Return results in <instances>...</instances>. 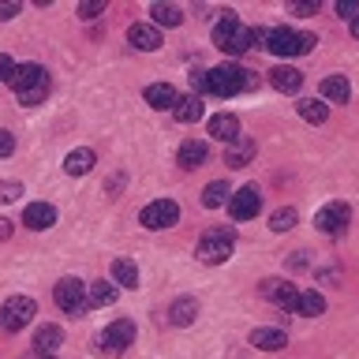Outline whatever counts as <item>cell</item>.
<instances>
[{"mask_svg": "<svg viewBox=\"0 0 359 359\" xmlns=\"http://www.w3.org/2000/svg\"><path fill=\"white\" fill-rule=\"evenodd\" d=\"M191 83H195L198 94L236 97V94H243V90L255 86V75L243 72L240 64H217V67H210V72H195V75H191Z\"/></svg>", "mask_w": 359, "mask_h": 359, "instance_id": "cell-1", "label": "cell"}, {"mask_svg": "<svg viewBox=\"0 0 359 359\" xmlns=\"http://www.w3.org/2000/svg\"><path fill=\"white\" fill-rule=\"evenodd\" d=\"M135 341V322L131 318H116V322H109L101 333H94V341H90V348L101 355H123V348H131Z\"/></svg>", "mask_w": 359, "mask_h": 359, "instance_id": "cell-2", "label": "cell"}, {"mask_svg": "<svg viewBox=\"0 0 359 359\" xmlns=\"http://www.w3.org/2000/svg\"><path fill=\"white\" fill-rule=\"evenodd\" d=\"M232 243H236L232 229H210V232H202L195 255H198V262H206V266H221L232 258Z\"/></svg>", "mask_w": 359, "mask_h": 359, "instance_id": "cell-3", "label": "cell"}, {"mask_svg": "<svg viewBox=\"0 0 359 359\" xmlns=\"http://www.w3.org/2000/svg\"><path fill=\"white\" fill-rule=\"evenodd\" d=\"M34 314H38V303L30 296H11L4 307H0V330L4 333H19L22 325L34 322Z\"/></svg>", "mask_w": 359, "mask_h": 359, "instance_id": "cell-4", "label": "cell"}, {"mask_svg": "<svg viewBox=\"0 0 359 359\" xmlns=\"http://www.w3.org/2000/svg\"><path fill=\"white\" fill-rule=\"evenodd\" d=\"M53 299H56V307L67 311V314H83V311L90 307V303H86V288H83V280H79V277H64V280H56Z\"/></svg>", "mask_w": 359, "mask_h": 359, "instance_id": "cell-5", "label": "cell"}, {"mask_svg": "<svg viewBox=\"0 0 359 359\" xmlns=\"http://www.w3.org/2000/svg\"><path fill=\"white\" fill-rule=\"evenodd\" d=\"M139 221H142V229H172V224L180 221V206L172 198H157V202H150V206H142V213H139Z\"/></svg>", "mask_w": 359, "mask_h": 359, "instance_id": "cell-6", "label": "cell"}, {"mask_svg": "<svg viewBox=\"0 0 359 359\" xmlns=\"http://www.w3.org/2000/svg\"><path fill=\"white\" fill-rule=\"evenodd\" d=\"M348 221H352V206H348V202H325V206L318 210V217H314L318 232H325V236L344 232Z\"/></svg>", "mask_w": 359, "mask_h": 359, "instance_id": "cell-7", "label": "cell"}, {"mask_svg": "<svg viewBox=\"0 0 359 359\" xmlns=\"http://www.w3.org/2000/svg\"><path fill=\"white\" fill-rule=\"evenodd\" d=\"M262 45L273 56H299V34L292 27H273V30H262Z\"/></svg>", "mask_w": 359, "mask_h": 359, "instance_id": "cell-8", "label": "cell"}, {"mask_svg": "<svg viewBox=\"0 0 359 359\" xmlns=\"http://www.w3.org/2000/svg\"><path fill=\"white\" fill-rule=\"evenodd\" d=\"M258 210H262V198H258V191H255V187L232 191V198H229V213H232L236 221H251V217H258Z\"/></svg>", "mask_w": 359, "mask_h": 359, "instance_id": "cell-9", "label": "cell"}, {"mask_svg": "<svg viewBox=\"0 0 359 359\" xmlns=\"http://www.w3.org/2000/svg\"><path fill=\"white\" fill-rule=\"evenodd\" d=\"M269 83H273L277 94H299L303 90V72L292 64H277L273 72H269Z\"/></svg>", "mask_w": 359, "mask_h": 359, "instance_id": "cell-10", "label": "cell"}, {"mask_svg": "<svg viewBox=\"0 0 359 359\" xmlns=\"http://www.w3.org/2000/svg\"><path fill=\"white\" fill-rule=\"evenodd\" d=\"M128 41L135 45V49H142V53H157L161 49V30L154 27V22H135V27L128 30Z\"/></svg>", "mask_w": 359, "mask_h": 359, "instance_id": "cell-11", "label": "cell"}, {"mask_svg": "<svg viewBox=\"0 0 359 359\" xmlns=\"http://www.w3.org/2000/svg\"><path fill=\"white\" fill-rule=\"evenodd\" d=\"M22 224L34 229V232L53 229V224H56V206H53V202H30V206L22 210Z\"/></svg>", "mask_w": 359, "mask_h": 359, "instance_id": "cell-12", "label": "cell"}, {"mask_svg": "<svg viewBox=\"0 0 359 359\" xmlns=\"http://www.w3.org/2000/svg\"><path fill=\"white\" fill-rule=\"evenodd\" d=\"M142 97H146V105H150V109H176L180 90L172 83H150L142 90Z\"/></svg>", "mask_w": 359, "mask_h": 359, "instance_id": "cell-13", "label": "cell"}, {"mask_svg": "<svg viewBox=\"0 0 359 359\" xmlns=\"http://www.w3.org/2000/svg\"><path fill=\"white\" fill-rule=\"evenodd\" d=\"M262 292L277 303L280 311H296V299H299L296 285H288V280H269V285H262Z\"/></svg>", "mask_w": 359, "mask_h": 359, "instance_id": "cell-14", "label": "cell"}, {"mask_svg": "<svg viewBox=\"0 0 359 359\" xmlns=\"http://www.w3.org/2000/svg\"><path fill=\"white\" fill-rule=\"evenodd\" d=\"M206 128H210L213 139H221V142H236V139H240V120H236L232 112H217Z\"/></svg>", "mask_w": 359, "mask_h": 359, "instance_id": "cell-15", "label": "cell"}, {"mask_svg": "<svg viewBox=\"0 0 359 359\" xmlns=\"http://www.w3.org/2000/svg\"><path fill=\"white\" fill-rule=\"evenodd\" d=\"M251 344L262 348V352H280L288 344V337H285V330H273V325H258L251 333Z\"/></svg>", "mask_w": 359, "mask_h": 359, "instance_id": "cell-16", "label": "cell"}, {"mask_svg": "<svg viewBox=\"0 0 359 359\" xmlns=\"http://www.w3.org/2000/svg\"><path fill=\"white\" fill-rule=\"evenodd\" d=\"M206 157H210V146L202 142V139H187L184 146H180V168H198V165H206Z\"/></svg>", "mask_w": 359, "mask_h": 359, "instance_id": "cell-17", "label": "cell"}, {"mask_svg": "<svg viewBox=\"0 0 359 359\" xmlns=\"http://www.w3.org/2000/svg\"><path fill=\"white\" fill-rule=\"evenodd\" d=\"M64 344V330L56 322H45L38 325V333H34V352H56V348Z\"/></svg>", "mask_w": 359, "mask_h": 359, "instance_id": "cell-18", "label": "cell"}, {"mask_svg": "<svg viewBox=\"0 0 359 359\" xmlns=\"http://www.w3.org/2000/svg\"><path fill=\"white\" fill-rule=\"evenodd\" d=\"M94 161H97L94 150H90V146H79V150H72L64 157V172L67 176H86L90 168H94Z\"/></svg>", "mask_w": 359, "mask_h": 359, "instance_id": "cell-19", "label": "cell"}, {"mask_svg": "<svg viewBox=\"0 0 359 359\" xmlns=\"http://www.w3.org/2000/svg\"><path fill=\"white\" fill-rule=\"evenodd\" d=\"M352 97V86H348L344 75H325L322 79V101H333V105H344Z\"/></svg>", "mask_w": 359, "mask_h": 359, "instance_id": "cell-20", "label": "cell"}, {"mask_svg": "<svg viewBox=\"0 0 359 359\" xmlns=\"http://www.w3.org/2000/svg\"><path fill=\"white\" fill-rule=\"evenodd\" d=\"M243 22L236 19V11H221L217 15V22H213V45H217V49H224V45L232 41V34L240 30Z\"/></svg>", "mask_w": 359, "mask_h": 359, "instance_id": "cell-21", "label": "cell"}, {"mask_svg": "<svg viewBox=\"0 0 359 359\" xmlns=\"http://www.w3.org/2000/svg\"><path fill=\"white\" fill-rule=\"evenodd\" d=\"M172 116H176L180 123H198V120H202V97H198V94H180Z\"/></svg>", "mask_w": 359, "mask_h": 359, "instance_id": "cell-22", "label": "cell"}, {"mask_svg": "<svg viewBox=\"0 0 359 359\" xmlns=\"http://www.w3.org/2000/svg\"><path fill=\"white\" fill-rule=\"evenodd\" d=\"M251 157H255V139H236V142H229V150H224V165L243 168Z\"/></svg>", "mask_w": 359, "mask_h": 359, "instance_id": "cell-23", "label": "cell"}, {"mask_svg": "<svg viewBox=\"0 0 359 359\" xmlns=\"http://www.w3.org/2000/svg\"><path fill=\"white\" fill-rule=\"evenodd\" d=\"M296 112L307 123H325V116H330V105H325L322 97H299L296 101Z\"/></svg>", "mask_w": 359, "mask_h": 359, "instance_id": "cell-24", "label": "cell"}, {"mask_svg": "<svg viewBox=\"0 0 359 359\" xmlns=\"http://www.w3.org/2000/svg\"><path fill=\"white\" fill-rule=\"evenodd\" d=\"M112 280H116L120 288H139V266H135L131 258H116V262H112Z\"/></svg>", "mask_w": 359, "mask_h": 359, "instance_id": "cell-25", "label": "cell"}, {"mask_svg": "<svg viewBox=\"0 0 359 359\" xmlns=\"http://www.w3.org/2000/svg\"><path fill=\"white\" fill-rule=\"evenodd\" d=\"M229 198H232V191H229L224 180H213V184H206V191H202V206H206V210L229 206Z\"/></svg>", "mask_w": 359, "mask_h": 359, "instance_id": "cell-26", "label": "cell"}, {"mask_svg": "<svg viewBox=\"0 0 359 359\" xmlns=\"http://www.w3.org/2000/svg\"><path fill=\"white\" fill-rule=\"evenodd\" d=\"M150 22L154 27H180V22H184V11L176 4H150Z\"/></svg>", "mask_w": 359, "mask_h": 359, "instance_id": "cell-27", "label": "cell"}, {"mask_svg": "<svg viewBox=\"0 0 359 359\" xmlns=\"http://www.w3.org/2000/svg\"><path fill=\"white\" fill-rule=\"evenodd\" d=\"M86 303H90V307H109V303H116V285H109V280H94V285L86 288Z\"/></svg>", "mask_w": 359, "mask_h": 359, "instance_id": "cell-28", "label": "cell"}, {"mask_svg": "<svg viewBox=\"0 0 359 359\" xmlns=\"http://www.w3.org/2000/svg\"><path fill=\"white\" fill-rule=\"evenodd\" d=\"M45 79V67L41 64H19V72H15V83H11V90H15V94H22V90L27 86H34V83H41Z\"/></svg>", "mask_w": 359, "mask_h": 359, "instance_id": "cell-29", "label": "cell"}, {"mask_svg": "<svg viewBox=\"0 0 359 359\" xmlns=\"http://www.w3.org/2000/svg\"><path fill=\"white\" fill-rule=\"evenodd\" d=\"M322 311H325L322 292H299V299H296V314H303V318H318Z\"/></svg>", "mask_w": 359, "mask_h": 359, "instance_id": "cell-30", "label": "cell"}, {"mask_svg": "<svg viewBox=\"0 0 359 359\" xmlns=\"http://www.w3.org/2000/svg\"><path fill=\"white\" fill-rule=\"evenodd\" d=\"M195 314H198V303L184 296V299H176L172 303V311H168V318H172V325H191L195 322Z\"/></svg>", "mask_w": 359, "mask_h": 359, "instance_id": "cell-31", "label": "cell"}, {"mask_svg": "<svg viewBox=\"0 0 359 359\" xmlns=\"http://www.w3.org/2000/svg\"><path fill=\"white\" fill-rule=\"evenodd\" d=\"M45 97H49V75H45L41 83H34V86L22 90V94H19V105H22V109H30V105H41Z\"/></svg>", "mask_w": 359, "mask_h": 359, "instance_id": "cell-32", "label": "cell"}, {"mask_svg": "<svg viewBox=\"0 0 359 359\" xmlns=\"http://www.w3.org/2000/svg\"><path fill=\"white\" fill-rule=\"evenodd\" d=\"M296 221H299L296 210H292V206H280L277 213H269V232H288V229H296Z\"/></svg>", "mask_w": 359, "mask_h": 359, "instance_id": "cell-33", "label": "cell"}, {"mask_svg": "<svg viewBox=\"0 0 359 359\" xmlns=\"http://www.w3.org/2000/svg\"><path fill=\"white\" fill-rule=\"evenodd\" d=\"M251 45H255V30H247V27H240V30L232 34V41L224 45V53L240 56V53H247V49H251Z\"/></svg>", "mask_w": 359, "mask_h": 359, "instance_id": "cell-34", "label": "cell"}, {"mask_svg": "<svg viewBox=\"0 0 359 359\" xmlns=\"http://www.w3.org/2000/svg\"><path fill=\"white\" fill-rule=\"evenodd\" d=\"M318 0H292V4H288V11H292V15H318Z\"/></svg>", "mask_w": 359, "mask_h": 359, "instance_id": "cell-35", "label": "cell"}, {"mask_svg": "<svg viewBox=\"0 0 359 359\" xmlns=\"http://www.w3.org/2000/svg\"><path fill=\"white\" fill-rule=\"evenodd\" d=\"M15 72H19V64L8 53H0V83H15Z\"/></svg>", "mask_w": 359, "mask_h": 359, "instance_id": "cell-36", "label": "cell"}, {"mask_svg": "<svg viewBox=\"0 0 359 359\" xmlns=\"http://www.w3.org/2000/svg\"><path fill=\"white\" fill-rule=\"evenodd\" d=\"M101 11H105L101 0H83V4H79V19H97Z\"/></svg>", "mask_w": 359, "mask_h": 359, "instance_id": "cell-37", "label": "cell"}, {"mask_svg": "<svg viewBox=\"0 0 359 359\" xmlns=\"http://www.w3.org/2000/svg\"><path fill=\"white\" fill-rule=\"evenodd\" d=\"M22 195V184L19 180H8V184H0V202H15Z\"/></svg>", "mask_w": 359, "mask_h": 359, "instance_id": "cell-38", "label": "cell"}, {"mask_svg": "<svg viewBox=\"0 0 359 359\" xmlns=\"http://www.w3.org/2000/svg\"><path fill=\"white\" fill-rule=\"evenodd\" d=\"M337 15L355 19V15H359V0H341V4H337Z\"/></svg>", "mask_w": 359, "mask_h": 359, "instance_id": "cell-39", "label": "cell"}, {"mask_svg": "<svg viewBox=\"0 0 359 359\" xmlns=\"http://www.w3.org/2000/svg\"><path fill=\"white\" fill-rule=\"evenodd\" d=\"M15 154V139H11V131L0 128V157H11Z\"/></svg>", "mask_w": 359, "mask_h": 359, "instance_id": "cell-40", "label": "cell"}, {"mask_svg": "<svg viewBox=\"0 0 359 359\" xmlns=\"http://www.w3.org/2000/svg\"><path fill=\"white\" fill-rule=\"evenodd\" d=\"M19 8H22V4H15V0H0V19H15Z\"/></svg>", "mask_w": 359, "mask_h": 359, "instance_id": "cell-41", "label": "cell"}, {"mask_svg": "<svg viewBox=\"0 0 359 359\" xmlns=\"http://www.w3.org/2000/svg\"><path fill=\"white\" fill-rule=\"evenodd\" d=\"M314 49V34H299V53H311Z\"/></svg>", "mask_w": 359, "mask_h": 359, "instance_id": "cell-42", "label": "cell"}, {"mask_svg": "<svg viewBox=\"0 0 359 359\" xmlns=\"http://www.w3.org/2000/svg\"><path fill=\"white\" fill-rule=\"evenodd\" d=\"M8 236H11V221H8V217H0V243H4Z\"/></svg>", "mask_w": 359, "mask_h": 359, "instance_id": "cell-43", "label": "cell"}, {"mask_svg": "<svg viewBox=\"0 0 359 359\" xmlns=\"http://www.w3.org/2000/svg\"><path fill=\"white\" fill-rule=\"evenodd\" d=\"M27 359H56V355H53V352H30Z\"/></svg>", "mask_w": 359, "mask_h": 359, "instance_id": "cell-44", "label": "cell"}, {"mask_svg": "<svg viewBox=\"0 0 359 359\" xmlns=\"http://www.w3.org/2000/svg\"><path fill=\"white\" fill-rule=\"evenodd\" d=\"M352 38H355V41H359V15H355V19H352Z\"/></svg>", "mask_w": 359, "mask_h": 359, "instance_id": "cell-45", "label": "cell"}]
</instances>
